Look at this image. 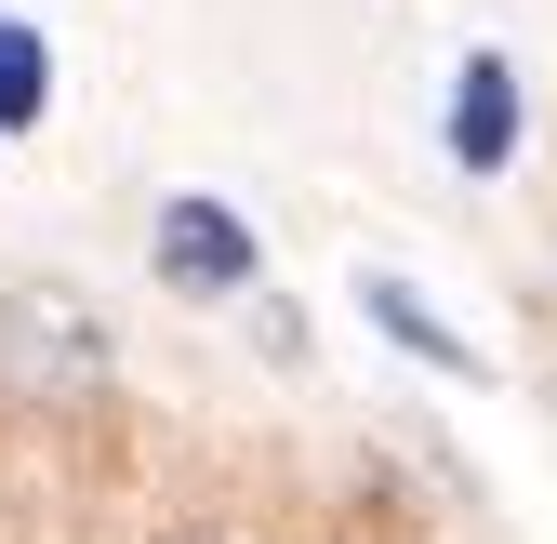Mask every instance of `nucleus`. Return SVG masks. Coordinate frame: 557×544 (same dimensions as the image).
Returning a JSON list of instances; mask_svg holds the SVG:
<instances>
[{"label": "nucleus", "mask_w": 557, "mask_h": 544, "mask_svg": "<svg viewBox=\"0 0 557 544\" xmlns=\"http://www.w3.org/2000/svg\"><path fill=\"white\" fill-rule=\"evenodd\" d=\"M359 306H372V332H398V346L425 359V372H451V385H492V359H478L438 306H411V280H359Z\"/></svg>", "instance_id": "nucleus-3"}, {"label": "nucleus", "mask_w": 557, "mask_h": 544, "mask_svg": "<svg viewBox=\"0 0 557 544\" xmlns=\"http://www.w3.org/2000/svg\"><path fill=\"white\" fill-rule=\"evenodd\" d=\"M40 94H53L40 40H27V27H0V133H27V120H40Z\"/></svg>", "instance_id": "nucleus-4"}, {"label": "nucleus", "mask_w": 557, "mask_h": 544, "mask_svg": "<svg viewBox=\"0 0 557 544\" xmlns=\"http://www.w3.org/2000/svg\"><path fill=\"white\" fill-rule=\"evenodd\" d=\"M451 160L465 173H505L518 160V66L505 53H465V81H451Z\"/></svg>", "instance_id": "nucleus-2"}, {"label": "nucleus", "mask_w": 557, "mask_h": 544, "mask_svg": "<svg viewBox=\"0 0 557 544\" xmlns=\"http://www.w3.org/2000/svg\"><path fill=\"white\" fill-rule=\"evenodd\" d=\"M160 280L173 293H239L252 280V226L226 213V199H173L160 213Z\"/></svg>", "instance_id": "nucleus-1"}]
</instances>
